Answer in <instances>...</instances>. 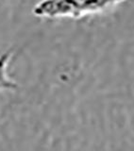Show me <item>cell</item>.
<instances>
[{
  "label": "cell",
  "mask_w": 134,
  "mask_h": 151,
  "mask_svg": "<svg viewBox=\"0 0 134 151\" xmlns=\"http://www.w3.org/2000/svg\"><path fill=\"white\" fill-rule=\"evenodd\" d=\"M128 0H40L32 8L43 19H81L112 11Z\"/></svg>",
  "instance_id": "1"
},
{
  "label": "cell",
  "mask_w": 134,
  "mask_h": 151,
  "mask_svg": "<svg viewBox=\"0 0 134 151\" xmlns=\"http://www.w3.org/2000/svg\"><path fill=\"white\" fill-rule=\"evenodd\" d=\"M12 51L9 50L0 54V92L15 91L18 84L9 76L8 67L12 59Z\"/></svg>",
  "instance_id": "2"
}]
</instances>
